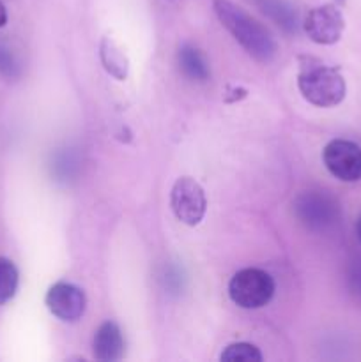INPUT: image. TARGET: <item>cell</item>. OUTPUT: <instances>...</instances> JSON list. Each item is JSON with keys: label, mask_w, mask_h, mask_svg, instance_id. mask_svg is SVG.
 Masks as SVG:
<instances>
[{"label": "cell", "mask_w": 361, "mask_h": 362, "mask_svg": "<svg viewBox=\"0 0 361 362\" xmlns=\"http://www.w3.org/2000/svg\"><path fill=\"white\" fill-rule=\"evenodd\" d=\"M214 13L219 23L257 62L268 64L275 59L278 45L271 32L260 21L255 20L253 16H250L246 11L237 7L230 0H214Z\"/></svg>", "instance_id": "1"}, {"label": "cell", "mask_w": 361, "mask_h": 362, "mask_svg": "<svg viewBox=\"0 0 361 362\" xmlns=\"http://www.w3.org/2000/svg\"><path fill=\"white\" fill-rule=\"evenodd\" d=\"M297 87L303 98L319 108H331L340 105L347 92L345 80L340 71L321 62H308L301 67Z\"/></svg>", "instance_id": "2"}, {"label": "cell", "mask_w": 361, "mask_h": 362, "mask_svg": "<svg viewBox=\"0 0 361 362\" xmlns=\"http://www.w3.org/2000/svg\"><path fill=\"white\" fill-rule=\"evenodd\" d=\"M229 296L243 310H258L275 296V281L262 269H243L230 279Z\"/></svg>", "instance_id": "3"}, {"label": "cell", "mask_w": 361, "mask_h": 362, "mask_svg": "<svg viewBox=\"0 0 361 362\" xmlns=\"http://www.w3.org/2000/svg\"><path fill=\"white\" fill-rule=\"evenodd\" d=\"M170 207L179 221L197 226L207 211V200L200 184L191 177H180L173 182L170 193Z\"/></svg>", "instance_id": "4"}, {"label": "cell", "mask_w": 361, "mask_h": 362, "mask_svg": "<svg viewBox=\"0 0 361 362\" xmlns=\"http://www.w3.org/2000/svg\"><path fill=\"white\" fill-rule=\"evenodd\" d=\"M297 219L310 230H326L338 219V204L324 191H306L294 202Z\"/></svg>", "instance_id": "5"}, {"label": "cell", "mask_w": 361, "mask_h": 362, "mask_svg": "<svg viewBox=\"0 0 361 362\" xmlns=\"http://www.w3.org/2000/svg\"><path fill=\"white\" fill-rule=\"evenodd\" d=\"M322 161L329 173L342 182L361 180V147L354 141H329L322 152Z\"/></svg>", "instance_id": "6"}, {"label": "cell", "mask_w": 361, "mask_h": 362, "mask_svg": "<svg viewBox=\"0 0 361 362\" xmlns=\"http://www.w3.org/2000/svg\"><path fill=\"white\" fill-rule=\"evenodd\" d=\"M343 27L345 21L342 13L331 4L311 9L304 20V32L317 45H335L342 37Z\"/></svg>", "instance_id": "7"}, {"label": "cell", "mask_w": 361, "mask_h": 362, "mask_svg": "<svg viewBox=\"0 0 361 362\" xmlns=\"http://www.w3.org/2000/svg\"><path fill=\"white\" fill-rule=\"evenodd\" d=\"M50 313L55 315L62 322H76L85 313L87 299L78 286L71 283H55L50 286L45 299Z\"/></svg>", "instance_id": "8"}, {"label": "cell", "mask_w": 361, "mask_h": 362, "mask_svg": "<svg viewBox=\"0 0 361 362\" xmlns=\"http://www.w3.org/2000/svg\"><path fill=\"white\" fill-rule=\"evenodd\" d=\"M94 357L103 362L120 361L124 356V338L119 325L115 322H105L101 327L96 331L94 341Z\"/></svg>", "instance_id": "9"}, {"label": "cell", "mask_w": 361, "mask_h": 362, "mask_svg": "<svg viewBox=\"0 0 361 362\" xmlns=\"http://www.w3.org/2000/svg\"><path fill=\"white\" fill-rule=\"evenodd\" d=\"M179 67L186 78L191 81H205L209 78V64L200 49L191 45H183L179 48Z\"/></svg>", "instance_id": "10"}, {"label": "cell", "mask_w": 361, "mask_h": 362, "mask_svg": "<svg viewBox=\"0 0 361 362\" xmlns=\"http://www.w3.org/2000/svg\"><path fill=\"white\" fill-rule=\"evenodd\" d=\"M99 55H101V62L105 69L108 71L112 76L117 80H126L127 71H130V62H127L126 53L122 52L119 45L113 39L105 37L99 48Z\"/></svg>", "instance_id": "11"}, {"label": "cell", "mask_w": 361, "mask_h": 362, "mask_svg": "<svg viewBox=\"0 0 361 362\" xmlns=\"http://www.w3.org/2000/svg\"><path fill=\"white\" fill-rule=\"evenodd\" d=\"M18 290V269L9 258L0 257V304L9 303Z\"/></svg>", "instance_id": "12"}, {"label": "cell", "mask_w": 361, "mask_h": 362, "mask_svg": "<svg viewBox=\"0 0 361 362\" xmlns=\"http://www.w3.org/2000/svg\"><path fill=\"white\" fill-rule=\"evenodd\" d=\"M258 6L262 7L264 13H268L273 20L278 21V25L292 30L296 27V14L292 13L289 6L282 2V0H258Z\"/></svg>", "instance_id": "13"}, {"label": "cell", "mask_w": 361, "mask_h": 362, "mask_svg": "<svg viewBox=\"0 0 361 362\" xmlns=\"http://www.w3.org/2000/svg\"><path fill=\"white\" fill-rule=\"evenodd\" d=\"M223 362H260L262 357L260 350L250 343H236V345L227 346L225 352L219 357Z\"/></svg>", "instance_id": "14"}, {"label": "cell", "mask_w": 361, "mask_h": 362, "mask_svg": "<svg viewBox=\"0 0 361 362\" xmlns=\"http://www.w3.org/2000/svg\"><path fill=\"white\" fill-rule=\"evenodd\" d=\"M0 74L6 78H16L20 74V64H18L13 49L2 41H0Z\"/></svg>", "instance_id": "15"}, {"label": "cell", "mask_w": 361, "mask_h": 362, "mask_svg": "<svg viewBox=\"0 0 361 362\" xmlns=\"http://www.w3.org/2000/svg\"><path fill=\"white\" fill-rule=\"evenodd\" d=\"M349 281H350V286L354 288V292L361 293V260L354 262L353 269H350Z\"/></svg>", "instance_id": "16"}, {"label": "cell", "mask_w": 361, "mask_h": 362, "mask_svg": "<svg viewBox=\"0 0 361 362\" xmlns=\"http://www.w3.org/2000/svg\"><path fill=\"white\" fill-rule=\"evenodd\" d=\"M6 23H7V9L2 4V0H0V28H2Z\"/></svg>", "instance_id": "17"}, {"label": "cell", "mask_w": 361, "mask_h": 362, "mask_svg": "<svg viewBox=\"0 0 361 362\" xmlns=\"http://www.w3.org/2000/svg\"><path fill=\"white\" fill-rule=\"evenodd\" d=\"M356 233H357V239L361 240V216H360V219H357V223H356Z\"/></svg>", "instance_id": "18"}, {"label": "cell", "mask_w": 361, "mask_h": 362, "mask_svg": "<svg viewBox=\"0 0 361 362\" xmlns=\"http://www.w3.org/2000/svg\"><path fill=\"white\" fill-rule=\"evenodd\" d=\"M338 2H345V0H338Z\"/></svg>", "instance_id": "19"}]
</instances>
